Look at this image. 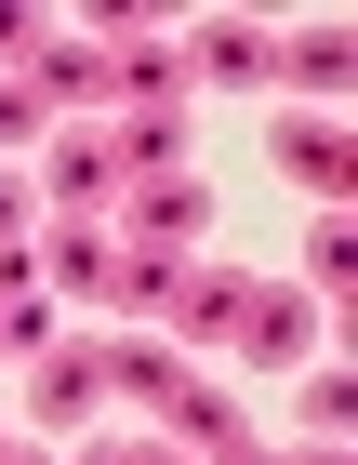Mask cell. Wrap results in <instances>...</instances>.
Wrapping results in <instances>:
<instances>
[{
  "mask_svg": "<svg viewBox=\"0 0 358 465\" xmlns=\"http://www.w3.org/2000/svg\"><path fill=\"white\" fill-rule=\"evenodd\" d=\"M226 346H239L252 372L319 359V292H305V280H239V320H226Z\"/></svg>",
  "mask_w": 358,
  "mask_h": 465,
  "instance_id": "obj_3",
  "label": "cell"
},
{
  "mask_svg": "<svg viewBox=\"0 0 358 465\" xmlns=\"http://www.w3.org/2000/svg\"><path fill=\"white\" fill-rule=\"evenodd\" d=\"M14 240H40V200H27L14 173H0V252H14Z\"/></svg>",
  "mask_w": 358,
  "mask_h": 465,
  "instance_id": "obj_17",
  "label": "cell"
},
{
  "mask_svg": "<svg viewBox=\"0 0 358 465\" xmlns=\"http://www.w3.org/2000/svg\"><path fill=\"white\" fill-rule=\"evenodd\" d=\"M292 465H345V439H305V452H292Z\"/></svg>",
  "mask_w": 358,
  "mask_h": 465,
  "instance_id": "obj_21",
  "label": "cell"
},
{
  "mask_svg": "<svg viewBox=\"0 0 358 465\" xmlns=\"http://www.w3.org/2000/svg\"><path fill=\"white\" fill-rule=\"evenodd\" d=\"M160 320L186 332V346H226V320H239V266H173V306Z\"/></svg>",
  "mask_w": 358,
  "mask_h": 465,
  "instance_id": "obj_11",
  "label": "cell"
},
{
  "mask_svg": "<svg viewBox=\"0 0 358 465\" xmlns=\"http://www.w3.org/2000/svg\"><path fill=\"white\" fill-rule=\"evenodd\" d=\"M40 134V94H27V80H0V146H27Z\"/></svg>",
  "mask_w": 358,
  "mask_h": 465,
  "instance_id": "obj_16",
  "label": "cell"
},
{
  "mask_svg": "<svg viewBox=\"0 0 358 465\" xmlns=\"http://www.w3.org/2000/svg\"><path fill=\"white\" fill-rule=\"evenodd\" d=\"M279 80L305 94V107H332L358 80V27H279Z\"/></svg>",
  "mask_w": 358,
  "mask_h": 465,
  "instance_id": "obj_9",
  "label": "cell"
},
{
  "mask_svg": "<svg viewBox=\"0 0 358 465\" xmlns=\"http://www.w3.org/2000/svg\"><path fill=\"white\" fill-rule=\"evenodd\" d=\"M160 439H173V452H213V439H239V399H226L213 372H186V386L160 399Z\"/></svg>",
  "mask_w": 358,
  "mask_h": 465,
  "instance_id": "obj_12",
  "label": "cell"
},
{
  "mask_svg": "<svg viewBox=\"0 0 358 465\" xmlns=\"http://www.w3.org/2000/svg\"><path fill=\"white\" fill-rule=\"evenodd\" d=\"M292 412H305V439H345V426H358V386H345V372H305Z\"/></svg>",
  "mask_w": 358,
  "mask_h": 465,
  "instance_id": "obj_14",
  "label": "cell"
},
{
  "mask_svg": "<svg viewBox=\"0 0 358 465\" xmlns=\"http://www.w3.org/2000/svg\"><path fill=\"white\" fill-rule=\"evenodd\" d=\"M40 146H53V200H67V226H93V213L120 200V146H107V134H40Z\"/></svg>",
  "mask_w": 358,
  "mask_h": 465,
  "instance_id": "obj_8",
  "label": "cell"
},
{
  "mask_svg": "<svg viewBox=\"0 0 358 465\" xmlns=\"http://www.w3.org/2000/svg\"><path fill=\"white\" fill-rule=\"evenodd\" d=\"M40 40H53V27H40V14H0V67H27Z\"/></svg>",
  "mask_w": 358,
  "mask_h": 465,
  "instance_id": "obj_18",
  "label": "cell"
},
{
  "mask_svg": "<svg viewBox=\"0 0 358 465\" xmlns=\"http://www.w3.org/2000/svg\"><path fill=\"white\" fill-rule=\"evenodd\" d=\"M173 386H186V346H173V332H107V399H146V412H160Z\"/></svg>",
  "mask_w": 358,
  "mask_h": 465,
  "instance_id": "obj_10",
  "label": "cell"
},
{
  "mask_svg": "<svg viewBox=\"0 0 358 465\" xmlns=\"http://www.w3.org/2000/svg\"><path fill=\"white\" fill-rule=\"evenodd\" d=\"M0 465H53V452H40V439H0Z\"/></svg>",
  "mask_w": 358,
  "mask_h": 465,
  "instance_id": "obj_22",
  "label": "cell"
},
{
  "mask_svg": "<svg viewBox=\"0 0 358 465\" xmlns=\"http://www.w3.org/2000/svg\"><path fill=\"white\" fill-rule=\"evenodd\" d=\"M266 146H279V173L319 186V200H345V186H358V146H345V120H332V107H292Z\"/></svg>",
  "mask_w": 358,
  "mask_h": 465,
  "instance_id": "obj_7",
  "label": "cell"
},
{
  "mask_svg": "<svg viewBox=\"0 0 358 465\" xmlns=\"http://www.w3.org/2000/svg\"><path fill=\"white\" fill-rule=\"evenodd\" d=\"M14 80H27L40 107H93V94H107V54H80V40H40Z\"/></svg>",
  "mask_w": 358,
  "mask_h": 465,
  "instance_id": "obj_13",
  "label": "cell"
},
{
  "mask_svg": "<svg viewBox=\"0 0 358 465\" xmlns=\"http://www.w3.org/2000/svg\"><path fill=\"white\" fill-rule=\"evenodd\" d=\"M213 240V186L199 173H133L120 186V252H199Z\"/></svg>",
  "mask_w": 358,
  "mask_h": 465,
  "instance_id": "obj_2",
  "label": "cell"
},
{
  "mask_svg": "<svg viewBox=\"0 0 358 465\" xmlns=\"http://www.w3.org/2000/svg\"><path fill=\"white\" fill-rule=\"evenodd\" d=\"M107 94H120L133 120H186V94H199V80H186L173 40H107Z\"/></svg>",
  "mask_w": 358,
  "mask_h": 465,
  "instance_id": "obj_6",
  "label": "cell"
},
{
  "mask_svg": "<svg viewBox=\"0 0 358 465\" xmlns=\"http://www.w3.org/2000/svg\"><path fill=\"white\" fill-rule=\"evenodd\" d=\"M213 465H292V452H266V439L239 426V439H213Z\"/></svg>",
  "mask_w": 358,
  "mask_h": 465,
  "instance_id": "obj_19",
  "label": "cell"
},
{
  "mask_svg": "<svg viewBox=\"0 0 358 465\" xmlns=\"http://www.w3.org/2000/svg\"><path fill=\"white\" fill-rule=\"evenodd\" d=\"M173 54H186V80H213V94H266V80H279V27H252V14L186 27Z\"/></svg>",
  "mask_w": 358,
  "mask_h": 465,
  "instance_id": "obj_4",
  "label": "cell"
},
{
  "mask_svg": "<svg viewBox=\"0 0 358 465\" xmlns=\"http://www.w3.org/2000/svg\"><path fill=\"white\" fill-rule=\"evenodd\" d=\"M345 280H358V226H345V213H332V226H319V240H305V292H345Z\"/></svg>",
  "mask_w": 358,
  "mask_h": 465,
  "instance_id": "obj_15",
  "label": "cell"
},
{
  "mask_svg": "<svg viewBox=\"0 0 358 465\" xmlns=\"http://www.w3.org/2000/svg\"><path fill=\"white\" fill-rule=\"evenodd\" d=\"M93 412H107V332H80V346L53 332V346L27 359V426L40 439H80Z\"/></svg>",
  "mask_w": 358,
  "mask_h": 465,
  "instance_id": "obj_1",
  "label": "cell"
},
{
  "mask_svg": "<svg viewBox=\"0 0 358 465\" xmlns=\"http://www.w3.org/2000/svg\"><path fill=\"white\" fill-rule=\"evenodd\" d=\"M27 252H40V292H67V306H120V240H107V226H67V213H53Z\"/></svg>",
  "mask_w": 358,
  "mask_h": 465,
  "instance_id": "obj_5",
  "label": "cell"
},
{
  "mask_svg": "<svg viewBox=\"0 0 358 465\" xmlns=\"http://www.w3.org/2000/svg\"><path fill=\"white\" fill-rule=\"evenodd\" d=\"M107 452H120V465H186L173 439H107Z\"/></svg>",
  "mask_w": 358,
  "mask_h": 465,
  "instance_id": "obj_20",
  "label": "cell"
}]
</instances>
